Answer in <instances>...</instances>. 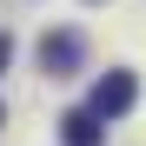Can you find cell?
<instances>
[{
	"label": "cell",
	"mask_w": 146,
	"mask_h": 146,
	"mask_svg": "<svg viewBox=\"0 0 146 146\" xmlns=\"http://www.w3.org/2000/svg\"><path fill=\"white\" fill-rule=\"evenodd\" d=\"M40 66L53 73V80H66V73L80 66V40H73V33H46L40 40Z\"/></svg>",
	"instance_id": "obj_2"
},
{
	"label": "cell",
	"mask_w": 146,
	"mask_h": 146,
	"mask_svg": "<svg viewBox=\"0 0 146 146\" xmlns=\"http://www.w3.org/2000/svg\"><path fill=\"white\" fill-rule=\"evenodd\" d=\"M133 100H139V80H133V73H106L86 106L100 113V119H119V113H133Z\"/></svg>",
	"instance_id": "obj_1"
},
{
	"label": "cell",
	"mask_w": 146,
	"mask_h": 146,
	"mask_svg": "<svg viewBox=\"0 0 146 146\" xmlns=\"http://www.w3.org/2000/svg\"><path fill=\"white\" fill-rule=\"evenodd\" d=\"M0 119H7V106H0Z\"/></svg>",
	"instance_id": "obj_5"
},
{
	"label": "cell",
	"mask_w": 146,
	"mask_h": 146,
	"mask_svg": "<svg viewBox=\"0 0 146 146\" xmlns=\"http://www.w3.org/2000/svg\"><path fill=\"white\" fill-rule=\"evenodd\" d=\"M7 60H13V40H7V33H0V73H7Z\"/></svg>",
	"instance_id": "obj_4"
},
{
	"label": "cell",
	"mask_w": 146,
	"mask_h": 146,
	"mask_svg": "<svg viewBox=\"0 0 146 146\" xmlns=\"http://www.w3.org/2000/svg\"><path fill=\"white\" fill-rule=\"evenodd\" d=\"M60 139H66V146H100V139H106V119L93 113V106H73V113L60 119Z\"/></svg>",
	"instance_id": "obj_3"
}]
</instances>
